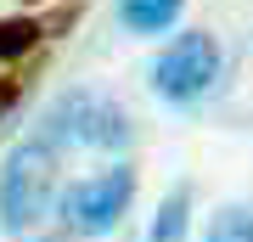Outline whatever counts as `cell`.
Returning <instances> with one entry per match:
<instances>
[{
	"label": "cell",
	"instance_id": "1",
	"mask_svg": "<svg viewBox=\"0 0 253 242\" xmlns=\"http://www.w3.org/2000/svg\"><path fill=\"white\" fill-rule=\"evenodd\" d=\"M56 175H62V158L45 135H28L6 152V169H0V225L11 237L34 231L51 208V192H56Z\"/></svg>",
	"mask_w": 253,
	"mask_h": 242
},
{
	"label": "cell",
	"instance_id": "2",
	"mask_svg": "<svg viewBox=\"0 0 253 242\" xmlns=\"http://www.w3.org/2000/svg\"><path fill=\"white\" fill-rule=\"evenodd\" d=\"M45 141L51 146H96V152H124L135 141V124L113 96L96 90H68L45 113Z\"/></svg>",
	"mask_w": 253,
	"mask_h": 242
},
{
	"label": "cell",
	"instance_id": "3",
	"mask_svg": "<svg viewBox=\"0 0 253 242\" xmlns=\"http://www.w3.org/2000/svg\"><path fill=\"white\" fill-rule=\"evenodd\" d=\"M135 203V169L129 163H113V169H96L84 180H73L62 192V231L73 237H113L118 220Z\"/></svg>",
	"mask_w": 253,
	"mask_h": 242
},
{
	"label": "cell",
	"instance_id": "4",
	"mask_svg": "<svg viewBox=\"0 0 253 242\" xmlns=\"http://www.w3.org/2000/svg\"><path fill=\"white\" fill-rule=\"evenodd\" d=\"M219 79V45L214 34H203V28H186L180 40H169L158 51L152 62V90L163 101H174V107H186V101H203L208 90Z\"/></svg>",
	"mask_w": 253,
	"mask_h": 242
},
{
	"label": "cell",
	"instance_id": "5",
	"mask_svg": "<svg viewBox=\"0 0 253 242\" xmlns=\"http://www.w3.org/2000/svg\"><path fill=\"white\" fill-rule=\"evenodd\" d=\"M186 237H191V180H174L146 225V242H186Z\"/></svg>",
	"mask_w": 253,
	"mask_h": 242
},
{
	"label": "cell",
	"instance_id": "6",
	"mask_svg": "<svg viewBox=\"0 0 253 242\" xmlns=\"http://www.w3.org/2000/svg\"><path fill=\"white\" fill-rule=\"evenodd\" d=\"M186 0H118V17H124L129 34H169L180 23Z\"/></svg>",
	"mask_w": 253,
	"mask_h": 242
},
{
	"label": "cell",
	"instance_id": "7",
	"mask_svg": "<svg viewBox=\"0 0 253 242\" xmlns=\"http://www.w3.org/2000/svg\"><path fill=\"white\" fill-rule=\"evenodd\" d=\"M40 40H45V23H34V17H0V62L28 56Z\"/></svg>",
	"mask_w": 253,
	"mask_h": 242
},
{
	"label": "cell",
	"instance_id": "8",
	"mask_svg": "<svg viewBox=\"0 0 253 242\" xmlns=\"http://www.w3.org/2000/svg\"><path fill=\"white\" fill-rule=\"evenodd\" d=\"M203 242H253V208H248V203H236V208H219Z\"/></svg>",
	"mask_w": 253,
	"mask_h": 242
},
{
	"label": "cell",
	"instance_id": "9",
	"mask_svg": "<svg viewBox=\"0 0 253 242\" xmlns=\"http://www.w3.org/2000/svg\"><path fill=\"white\" fill-rule=\"evenodd\" d=\"M17 96H23V85H17V79H0V118L17 107Z\"/></svg>",
	"mask_w": 253,
	"mask_h": 242
},
{
	"label": "cell",
	"instance_id": "10",
	"mask_svg": "<svg viewBox=\"0 0 253 242\" xmlns=\"http://www.w3.org/2000/svg\"><path fill=\"white\" fill-rule=\"evenodd\" d=\"M40 242H73V231H62V237H40Z\"/></svg>",
	"mask_w": 253,
	"mask_h": 242
}]
</instances>
